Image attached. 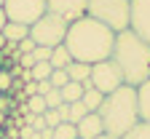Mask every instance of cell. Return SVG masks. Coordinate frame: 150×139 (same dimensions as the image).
<instances>
[{"instance_id": "obj_1", "label": "cell", "mask_w": 150, "mask_h": 139, "mask_svg": "<svg viewBox=\"0 0 150 139\" xmlns=\"http://www.w3.org/2000/svg\"><path fill=\"white\" fill-rule=\"evenodd\" d=\"M112 43H115V32L91 16L72 22L64 37V48L70 51L72 62H86V64H97V62L110 59Z\"/></svg>"}, {"instance_id": "obj_2", "label": "cell", "mask_w": 150, "mask_h": 139, "mask_svg": "<svg viewBox=\"0 0 150 139\" xmlns=\"http://www.w3.org/2000/svg\"><path fill=\"white\" fill-rule=\"evenodd\" d=\"M110 59L121 70L126 86L137 88L139 83H145L150 78V43H145L131 30L115 32V43H112Z\"/></svg>"}, {"instance_id": "obj_3", "label": "cell", "mask_w": 150, "mask_h": 139, "mask_svg": "<svg viewBox=\"0 0 150 139\" xmlns=\"http://www.w3.org/2000/svg\"><path fill=\"white\" fill-rule=\"evenodd\" d=\"M97 115L102 118L105 134L121 139L126 131H131L139 123V115H137V88L123 83L121 88L107 94L102 107L97 110Z\"/></svg>"}, {"instance_id": "obj_4", "label": "cell", "mask_w": 150, "mask_h": 139, "mask_svg": "<svg viewBox=\"0 0 150 139\" xmlns=\"http://www.w3.org/2000/svg\"><path fill=\"white\" fill-rule=\"evenodd\" d=\"M86 16L102 22L112 32H123L131 22V0H88Z\"/></svg>"}, {"instance_id": "obj_5", "label": "cell", "mask_w": 150, "mask_h": 139, "mask_svg": "<svg viewBox=\"0 0 150 139\" xmlns=\"http://www.w3.org/2000/svg\"><path fill=\"white\" fill-rule=\"evenodd\" d=\"M67 22L64 19H59L56 13H43L38 22L30 27V37L35 40V46H48V48H54V46H62L64 43V37H67Z\"/></svg>"}, {"instance_id": "obj_6", "label": "cell", "mask_w": 150, "mask_h": 139, "mask_svg": "<svg viewBox=\"0 0 150 139\" xmlns=\"http://www.w3.org/2000/svg\"><path fill=\"white\" fill-rule=\"evenodd\" d=\"M3 11L8 16V22H19V24L32 27L46 13V0H6Z\"/></svg>"}, {"instance_id": "obj_7", "label": "cell", "mask_w": 150, "mask_h": 139, "mask_svg": "<svg viewBox=\"0 0 150 139\" xmlns=\"http://www.w3.org/2000/svg\"><path fill=\"white\" fill-rule=\"evenodd\" d=\"M88 80H91V86L97 91H102L107 96V94H112L115 88L123 86V75H121V70L115 67L112 59H105V62L91 64V78H88Z\"/></svg>"}, {"instance_id": "obj_8", "label": "cell", "mask_w": 150, "mask_h": 139, "mask_svg": "<svg viewBox=\"0 0 150 139\" xmlns=\"http://www.w3.org/2000/svg\"><path fill=\"white\" fill-rule=\"evenodd\" d=\"M46 11L72 24L88 13V0H46Z\"/></svg>"}, {"instance_id": "obj_9", "label": "cell", "mask_w": 150, "mask_h": 139, "mask_svg": "<svg viewBox=\"0 0 150 139\" xmlns=\"http://www.w3.org/2000/svg\"><path fill=\"white\" fill-rule=\"evenodd\" d=\"M129 30L150 43V0H131V22Z\"/></svg>"}, {"instance_id": "obj_10", "label": "cell", "mask_w": 150, "mask_h": 139, "mask_svg": "<svg viewBox=\"0 0 150 139\" xmlns=\"http://www.w3.org/2000/svg\"><path fill=\"white\" fill-rule=\"evenodd\" d=\"M75 128H78V139H97L105 134V126H102V118L97 112H88L83 115L78 123H75Z\"/></svg>"}, {"instance_id": "obj_11", "label": "cell", "mask_w": 150, "mask_h": 139, "mask_svg": "<svg viewBox=\"0 0 150 139\" xmlns=\"http://www.w3.org/2000/svg\"><path fill=\"white\" fill-rule=\"evenodd\" d=\"M137 115L139 121L150 123V78L137 86Z\"/></svg>"}, {"instance_id": "obj_12", "label": "cell", "mask_w": 150, "mask_h": 139, "mask_svg": "<svg viewBox=\"0 0 150 139\" xmlns=\"http://www.w3.org/2000/svg\"><path fill=\"white\" fill-rule=\"evenodd\" d=\"M83 88H86V91H83V96H81V102L86 104V110H88V112H97V110L102 107V102H105V94L94 88V86H91V80H86V83H83Z\"/></svg>"}, {"instance_id": "obj_13", "label": "cell", "mask_w": 150, "mask_h": 139, "mask_svg": "<svg viewBox=\"0 0 150 139\" xmlns=\"http://www.w3.org/2000/svg\"><path fill=\"white\" fill-rule=\"evenodd\" d=\"M3 37H6L8 43H19V40H24V37H30V27L27 24H19V22H6Z\"/></svg>"}, {"instance_id": "obj_14", "label": "cell", "mask_w": 150, "mask_h": 139, "mask_svg": "<svg viewBox=\"0 0 150 139\" xmlns=\"http://www.w3.org/2000/svg\"><path fill=\"white\" fill-rule=\"evenodd\" d=\"M64 70H67V78L75 83H86L91 78V64H86V62H70Z\"/></svg>"}, {"instance_id": "obj_15", "label": "cell", "mask_w": 150, "mask_h": 139, "mask_svg": "<svg viewBox=\"0 0 150 139\" xmlns=\"http://www.w3.org/2000/svg\"><path fill=\"white\" fill-rule=\"evenodd\" d=\"M70 62H72V56H70V51L64 48V43L51 48V59H48V64H51L54 70H64Z\"/></svg>"}, {"instance_id": "obj_16", "label": "cell", "mask_w": 150, "mask_h": 139, "mask_svg": "<svg viewBox=\"0 0 150 139\" xmlns=\"http://www.w3.org/2000/svg\"><path fill=\"white\" fill-rule=\"evenodd\" d=\"M62 91V99L70 104V102H81V96H83V83H75V80H67V86H62L59 88Z\"/></svg>"}, {"instance_id": "obj_17", "label": "cell", "mask_w": 150, "mask_h": 139, "mask_svg": "<svg viewBox=\"0 0 150 139\" xmlns=\"http://www.w3.org/2000/svg\"><path fill=\"white\" fill-rule=\"evenodd\" d=\"M51 139H78V128L75 123H59L51 131Z\"/></svg>"}, {"instance_id": "obj_18", "label": "cell", "mask_w": 150, "mask_h": 139, "mask_svg": "<svg viewBox=\"0 0 150 139\" xmlns=\"http://www.w3.org/2000/svg\"><path fill=\"white\" fill-rule=\"evenodd\" d=\"M30 72H32V80H35V83H40V80H48V78H51L54 67H51L48 62H35Z\"/></svg>"}, {"instance_id": "obj_19", "label": "cell", "mask_w": 150, "mask_h": 139, "mask_svg": "<svg viewBox=\"0 0 150 139\" xmlns=\"http://www.w3.org/2000/svg\"><path fill=\"white\" fill-rule=\"evenodd\" d=\"M24 107H27V112H32V115H43L48 107H46V99L40 96V94H35V96H30L27 102H24Z\"/></svg>"}, {"instance_id": "obj_20", "label": "cell", "mask_w": 150, "mask_h": 139, "mask_svg": "<svg viewBox=\"0 0 150 139\" xmlns=\"http://www.w3.org/2000/svg\"><path fill=\"white\" fill-rule=\"evenodd\" d=\"M67 107H70V112H67V121H64V123H78L83 115H88V110H86L83 102H70Z\"/></svg>"}, {"instance_id": "obj_21", "label": "cell", "mask_w": 150, "mask_h": 139, "mask_svg": "<svg viewBox=\"0 0 150 139\" xmlns=\"http://www.w3.org/2000/svg\"><path fill=\"white\" fill-rule=\"evenodd\" d=\"M121 139H150V123H145V121H139L131 131H126Z\"/></svg>"}, {"instance_id": "obj_22", "label": "cell", "mask_w": 150, "mask_h": 139, "mask_svg": "<svg viewBox=\"0 0 150 139\" xmlns=\"http://www.w3.org/2000/svg\"><path fill=\"white\" fill-rule=\"evenodd\" d=\"M43 99H46V107H48V110H56V107H59V104L64 102V99H62V91H59V88H51V91H48Z\"/></svg>"}, {"instance_id": "obj_23", "label": "cell", "mask_w": 150, "mask_h": 139, "mask_svg": "<svg viewBox=\"0 0 150 139\" xmlns=\"http://www.w3.org/2000/svg\"><path fill=\"white\" fill-rule=\"evenodd\" d=\"M67 70H54L51 72V78H48V83L54 86V88H62V86H67Z\"/></svg>"}, {"instance_id": "obj_24", "label": "cell", "mask_w": 150, "mask_h": 139, "mask_svg": "<svg viewBox=\"0 0 150 139\" xmlns=\"http://www.w3.org/2000/svg\"><path fill=\"white\" fill-rule=\"evenodd\" d=\"M11 86H13V78H11V72L3 67V70H0V94H8Z\"/></svg>"}, {"instance_id": "obj_25", "label": "cell", "mask_w": 150, "mask_h": 139, "mask_svg": "<svg viewBox=\"0 0 150 139\" xmlns=\"http://www.w3.org/2000/svg\"><path fill=\"white\" fill-rule=\"evenodd\" d=\"M43 118H46V126H48V128H56V126L62 123L59 110H46V112H43Z\"/></svg>"}, {"instance_id": "obj_26", "label": "cell", "mask_w": 150, "mask_h": 139, "mask_svg": "<svg viewBox=\"0 0 150 139\" xmlns=\"http://www.w3.org/2000/svg\"><path fill=\"white\" fill-rule=\"evenodd\" d=\"M32 56H35V62H48V59H51V48L48 46H35Z\"/></svg>"}, {"instance_id": "obj_27", "label": "cell", "mask_w": 150, "mask_h": 139, "mask_svg": "<svg viewBox=\"0 0 150 139\" xmlns=\"http://www.w3.org/2000/svg\"><path fill=\"white\" fill-rule=\"evenodd\" d=\"M16 51H19V56H22V54H32V51H35V40H32V37L19 40V43H16Z\"/></svg>"}, {"instance_id": "obj_28", "label": "cell", "mask_w": 150, "mask_h": 139, "mask_svg": "<svg viewBox=\"0 0 150 139\" xmlns=\"http://www.w3.org/2000/svg\"><path fill=\"white\" fill-rule=\"evenodd\" d=\"M51 88H54V86H51L48 80H40V83H38V94H40V96H46V94H48Z\"/></svg>"}, {"instance_id": "obj_29", "label": "cell", "mask_w": 150, "mask_h": 139, "mask_svg": "<svg viewBox=\"0 0 150 139\" xmlns=\"http://www.w3.org/2000/svg\"><path fill=\"white\" fill-rule=\"evenodd\" d=\"M6 22H8V16H6V11L0 8V32H3V27H6Z\"/></svg>"}, {"instance_id": "obj_30", "label": "cell", "mask_w": 150, "mask_h": 139, "mask_svg": "<svg viewBox=\"0 0 150 139\" xmlns=\"http://www.w3.org/2000/svg\"><path fill=\"white\" fill-rule=\"evenodd\" d=\"M6 43H8V40H6V37H3V32H0V51H3V48H6Z\"/></svg>"}, {"instance_id": "obj_31", "label": "cell", "mask_w": 150, "mask_h": 139, "mask_svg": "<svg viewBox=\"0 0 150 139\" xmlns=\"http://www.w3.org/2000/svg\"><path fill=\"white\" fill-rule=\"evenodd\" d=\"M97 139H118V136H110V134H102V136H97Z\"/></svg>"}, {"instance_id": "obj_32", "label": "cell", "mask_w": 150, "mask_h": 139, "mask_svg": "<svg viewBox=\"0 0 150 139\" xmlns=\"http://www.w3.org/2000/svg\"><path fill=\"white\" fill-rule=\"evenodd\" d=\"M6 123V112H0V126H3Z\"/></svg>"}, {"instance_id": "obj_33", "label": "cell", "mask_w": 150, "mask_h": 139, "mask_svg": "<svg viewBox=\"0 0 150 139\" xmlns=\"http://www.w3.org/2000/svg\"><path fill=\"white\" fill-rule=\"evenodd\" d=\"M3 3H6V0H0V8H3Z\"/></svg>"}, {"instance_id": "obj_34", "label": "cell", "mask_w": 150, "mask_h": 139, "mask_svg": "<svg viewBox=\"0 0 150 139\" xmlns=\"http://www.w3.org/2000/svg\"><path fill=\"white\" fill-rule=\"evenodd\" d=\"M0 70H3V67H0Z\"/></svg>"}, {"instance_id": "obj_35", "label": "cell", "mask_w": 150, "mask_h": 139, "mask_svg": "<svg viewBox=\"0 0 150 139\" xmlns=\"http://www.w3.org/2000/svg\"><path fill=\"white\" fill-rule=\"evenodd\" d=\"M0 96H3V94H0Z\"/></svg>"}]
</instances>
